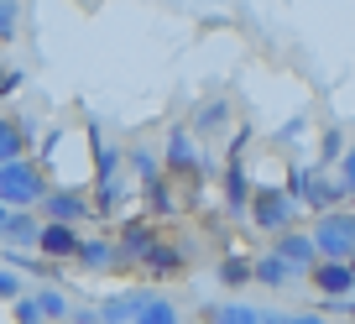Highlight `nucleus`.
I'll use <instances>...</instances> for the list:
<instances>
[{
    "label": "nucleus",
    "instance_id": "f257e3e1",
    "mask_svg": "<svg viewBox=\"0 0 355 324\" xmlns=\"http://www.w3.org/2000/svg\"><path fill=\"white\" fill-rule=\"evenodd\" d=\"M47 194V168L37 157H11V162H0V199L11 204V210H37V199Z\"/></svg>",
    "mask_w": 355,
    "mask_h": 324
},
{
    "label": "nucleus",
    "instance_id": "f03ea898",
    "mask_svg": "<svg viewBox=\"0 0 355 324\" xmlns=\"http://www.w3.org/2000/svg\"><path fill=\"white\" fill-rule=\"evenodd\" d=\"M100 319L105 324H121V319H136V324H178V309L167 298L146 288H131V293H115V298L100 303Z\"/></svg>",
    "mask_w": 355,
    "mask_h": 324
},
{
    "label": "nucleus",
    "instance_id": "7ed1b4c3",
    "mask_svg": "<svg viewBox=\"0 0 355 324\" xmlns=\"http://www.w3.org/2000/svg\"><path fill=\"white\" fill-rule=\"evenodd\" d=\"M162 173H167V178H178V183H189V194H193V183L204 178V146H199V136H193L189 126H173V131H167Z\"/></svg>",
    "mask_w": 355,
    "mask_h": 324
},
{
    "label": "nucleus",
    "instance_id": "20e7f679",
    "mask_svg": "<svg viewBox=\"0 0 355 324\" xmlns=\"http://www.w3.org/2000/svg\"><path fill=\"white\" fill-rule=\"evenodd\" d=\"M298 210H303V204L293 199V194L282 189V183H266V189H256V183H251V210H245V220H251L256 230L277 235L282 225H293V220H298Z\"/></svg>",
    "mask_w": 355,
    "mask_h": 324
},
{
    "label": "nucleus",
    "instance_id": "39448f33",
    "mask_svg": "<svg viewBox=\"0 0 355 324\" xmlns=\"http://www.w3.org/2000/svg\"><path fill=\"white\" fill-rule=\"evenodd\" d=\"M313 246H319V257H350L355 251V210H345V204H334V210L313 214Z\"/></svg>",
    "mask_w": 355,
    "mask_h": 324
},
{
    "label": "nucleus",
    "instance_id": "423d86ee",
    "mask_svg": "<svg viewBox=\"0 0 355 324\" xmlns=\"http://www.w3.org/2000/svg\"><path fill=\"white\" fill-rule=\"evenodd\" d=\"M37 214H42V220H68V225H84L89 214H94V204H89L78 189H53V183H47V194L37 199Z\"/></svg>",
    "mask_w": 355,
    "mask_h": 324
},
{
    "label": "nucleus",
    "instance_id": "0eeeda50",
    "mask_svg": "<svg viewBox=\"0 0 355 324\" xmlns=\"http://www.w3.org/2000/svg\"><path fill=\"white\" fill-rule=\"evenodd\" d=\"M37 251H42L47 262H73V251H78V225H68V220H42V230H37Z\"/></svg>",
    "mask_w": 355,
    "mask_h": 324
},
{
    "label": "nucleus",
    "instance_id": "6e6552de",
    "mask_svg": "<svg viewBox=\"0 0 355 324\" xmlns=\"http://www.w3.org/2000/svg\"><path fill=\"white\" fill-rule=\"evenodd\" d=\"M157 241V225L152 220H125L121 230H115V246H121V267H141V257L152 251Z\"/></svg>",
    "mask_w": 355,
    "mask_h": 324
},
{
    "label": "nucleus",
    "instance_id": "1a4fd4ad",
    "mask_svg": "<svg viewBox=\"0 0 355 324\" xmlns=\"http://www.w3.org/2000/svg\"><path fill=\"white\" fill-rule=\"evenodd\" d=\"M309 278H313V288H319L324 298H340V293L355 288V272H350V262H345V257H319L309 267Z\"/></svg>",
    "mask_w": 355,
    "mask_h": 324
},
{
    "label": "nucleus",
    "instance_id": "9d476101",
    "mask_svg": "<svg viewBox=\"0 0 355 324\" xmlns=\"http://www.w3.org/2000/svg\"><path fill=\"white\" fill-rule=\"evenodd\" d=\"M37 230H42V214L37 210H6V220H0V241L21 246V251H37Z\"/></svg>",
    "mask_w": 355,
    "mask_h": 324
},
{
    "label": "nucleus",
    "instance_id": "9b49d317",
    "mask_svg": "<svg viewBox=\"0 0 355 324\" xmlns=\"http://www.w3.org/2000/svg\"><path fill=\"white\" fill-rule=\"evenodd\" d=\"M298 278H303V267H293L282 251H266V257L251 262V282H261V288H293Z\"/></svg>",
    "mask_w": 355,
    "mask_h": 324
},
{
    "label": "nucleus",
    "instance_id": "f8f14e48",
    "mask_svg": "<svg viewBox=\"0 0 355 324\" xmlns=\"http://www.w3.org/2000/svg\"><path fill=\"white\" fill-rule=\"evenodd\" d=\"M245 210H251V178H245L241 157H225V214L245 220Z\"/></svg>",
    "mask_w": 355,
    "mask_h": 324
},
{
    "label": "nucleus",
    "instance_id": "ddd939ff",
    "mask_svg": "<svg viewBox=\"0 0 355 324\" xmlns=\"http://www.w3.org/2000/svg\"><path fill=\"white\" fill-rule=\"evenodd\" d=\"M73 262L84 272H105V267H121V246L115 241H105V235H78V251Z\"/></svg>",
    "mask_w": 355,
    "mask_h": 324
},
{
    "label": "nucleus",
    "instance_id": "4468645a",
    "mask_svg": "<svg viewBox=\"0 0 355 324\" xmlns=\"http://www.w3.org/2000/svg\"><path fill=\"white\" fill-rule=\"evenodd\" d=\"M272 251H282V257H288L293 267H303V272L319 262V246H313V235H309V230H293V225H282V230H277V246H272Z\"/></svg>",
    "mask_w": 355,
    "mask_h": 324
},
{
    "label": "nucleus",
    "instance_id": "2eb2a0df",
    "mask_svg": "<svg viewBox=\"0 0 355 324\" xmlns=\"http://www.w3.org/2000/svg\"><path fill=\"white\" fill-rule=\"evenodd\" d=\"M37 126L26 121V115H0V162H11V157H21L26 146H32Z\"/></svg>",
    "mask_w": 355,
    "mask_h": 324
},
{
    "label": "nucleus",
    "instance_id": "dca6fc26",
    "mask_svg": "<svg viewBox=\"0 0 355 324\" xmlns=\"http://www.w3.org/2000/svg\"><path fill=\"white\" fill-rule=\"evenodd\" d=\"M141 204H146V214H152V220H167V214L178 210L173 178H167V173H152V178H141Z\"/></svg>",
    "mask_w": 355,
    "mask_h": 324
},
{
    "label": "nucleus",
    "instance_id": "f3484780",
    "mask_svg": "<svg viewBox=\"0 0 355 324\" xmlns=\"http://www.w3.org/2000/svg\"><path fill=\"white\" fill-rule=\"evenodd\" d=\"M146 278H178V272L189 267V251L183 246H162V241H152V251L141 257Z\"/></svg>",
    "mask_w": 355,
    "mask_h": 324
},
{
    "label": "nucleus",
    "instance_id": "a211bd4d",
    "mask_svg": "<svg viewBox=\"0 0 355 324\" xmlns=\"http://www.w3.org/2000/svg\"><path fill=\"white\" fill-rule=\"evenodd\" d=\"M334 204H345V194H340V183L329 178L324 168H313V178H309V189H303V210H313V214H324V210H334Z\"/></svg>",
    "mask_w": 355,
    "mask_h": 324
},
{
    "label": "nucleus",
    "instance_id": "6ab92c4d",
    "mask_svg": "<svg viewBox=\"0 0 355 324\" xmlns=\"http://www.w3.org/2000/svg\"><path fill=\"white\" fill-rule=\"evenodd\" d=\"M209 319H214V324H272V314H266V309H251V303H214Z\"/></svg>",
    "mask_w": 355,
    "mask_h": 324
},
{
    "label": "nucleus",
    "instance_id": "aec40b11",
    "mask_svg": "<svg viewBox=\"0 0 355 324\" xmlns=\"http://www.w3.org/2000/svg\"><path fill=\"white\" fill-rule=\"evenodd\" d=\"M214 278H220V288H245L251 282V257H241V251H230V257H220V267H214Z\"/></svg>",
    "mask_w": 355,
    "mask_h": 324
},
{
    "label": "nucleus",
    "instance_id": "412c9836",
    "mask_svg": "<svg viewBox=\"0 0 355 324\" xmlns=\"http://www.w3.org/2000/svg\"><path fill=\"white\" fill-rule=\"evenodd\" d=\"M121 199H125V183H115V178H100V194H94V214H115L121 210Z\"/></svg>",
    "mask_w": 355,
    "mask_h": 324
},
{
    "label": "nucleus",
    "instance_id": "4be33fe9",
    "mask_svg": "<svg viewBox=\"0 0 355 324\" xmlns=\"http://www.w3.org/2000/svg\"><path fill=\"white\" fill-rule=\"evenodd\" d=\"M94 173H100V178H115V173H121V146L94 136Z\"/></svg>",
    "mask_w": 355,
    "mask_h": 324
},
{
    "label": "nucleus",
    "instance_id": "5701e85b",
    "mask_svg": "<svg viewBox=\"0 0 355 324\" xmlns=\"http://www.w3.org/2000/svg\"><path fill=\"white\" fill-rule=\"evenodd\" d=\"M225 121H230V105H225V100H214V105L199 110V131H220Z\"/></svg>",
    "mask_w": 355,
    "mask_h": 324
},
{
    "label": "nucleus",
    "instance_id": "b1692460",
    "mask_svg": "<svg viewBox=\"0 0 355 324\" xmlns=\"http://www.w3.org/2000/svg\"><path fill=\"white\" fill-rule=\"evenodd\" d=\"M309 178H313V168H309V162H293V168H288V183H282V189H288L293 199L303 204V189H309Z\"/></svg>",
    "mask_w": 355,
    "mask_h": 324
},
{
    "label": "nucleus",
    "instance_id": "393cba45",
    "mask_svg": "<svg viewBox=\"0 0 355 324\" xmlns=\"http://www.w3.org/2000/svg\"><path fill=\"white\" fill-rule=\"evenodd\" d=\"M16 22H21V0H0V42L16 37Z\"/></svg>",
    "mask_w": 355,
    "mask_h": 324
},
{
    "label": "nucleus",
    "instance_id": "a878e982",
    "mask_svg": "<svg viewBox=\"0 0 355 324\" xmlns=\"http://www.w3.org/2000/svg\"><path fill=\"white\" fill-rule=\"evenodd\" d=\"M131 168L141 173V178H152V173H162V157L146 152V146H136V152H131Z\"/></svg>",
    "mask_w": 355,
    "mask_h": 324
},
{
    "label": "nucleus",
    "instance_id": "bb28decb",
    "mask_svg": "<svg viewBox=\"0 0 355 324\" xmlns=\"http://www.w3.org/2000/svg\"><path fill=\"white\" fill-rule=\"evenodd\" d=\"M16 324H42V303H37V298H21V293H16Z\"/></svg>",
    "mask_w": 355,
    "mask_h": 324
},
{
    "label": "nucleus",
    "instance_id": "cd10ccee",
    "mask_svg": "<svg viewBox=\"0 0 355 324\" xmlns=\"http://www.w3.org/2000/svg\"><path fill=\"white\" fill-rule=\"evenodd\" d=\"M37 303H42V319H68V314H73V309H68V298H63V293H42Z\"/></svg>",
    "mask_w": 355,
    "mask_h": 324
},
{
    "label": "nucleus",
    "instance_id": "c85d7f7f",
    "mask_svg": "<svg viewBox=\"0 0 355 324\" xmlns=\"http://www.w3.org/2000/svg\"><path fill=\"white\" fill-rule=\"evenodd\" d=\"M340 152H345V131H324L319 157H324V162H340Z\"/></svg>",
    "mask_w": 355,
    "mask_h": 324
},
{
    "label": "nucleus",
    "instance_id": "c756f323",
    "mask_svg": "<svg viewBox=\"0 0 355 324\" xmlns=\"http://www.w3.org/2000/svg\"><path fill=\"white\" fill-rule=\"evenodd\" d=\"M21 84H26V74H21V68H6V74H0V100H11V94L21 89Z\"/></svg>",
    "mask_w": 355,
    "mask_h": 324
},
{
    "label": "nucleus",
    "instance_id": "7c9ffc66",
    "mask_svg": "<svg viewBox=\"0 0 355 324\" xmlns=\"http://www.w3.org/2000/svg\"><path fill=\"white\" fill-rule=\"evenodd\" d=\"M21 293V278H16V267H0V298H16Z\"/></svg>",
    "mask_w": 355,
    "mask_h": 324
},
{
    "label": "nucleus",
    "instance_id": "2f4dec72",
    "mask_svg": "<svg viewBox=\"0 0 355 324\" xmlns=\"http://www.w3.org/2000/svg\"><path fill=\"white\" fill-rule=\"evenodd\" d=\"M324 303H329L334 314H355V288H350V293H340V298H324Z\"/></svg>",
    "mask_w": 355,
    "mask_h": 324
},
{
    "label": "nucleus",
    "instance_id": "473e14b6",
    "mask_svg": "<svg viewBox=\"0 0 355 324\" xmlns=\"http://www.w3.org/2000/svg\"><path fill=\"white\" fill-rule=\"evenodd\" d=\"M6 210H11V204H6V199H0V220H6Z\"/></svg>",
    "mask_w": 355,
    "mask_h": 324
},
{
    "label": "nucleus",
    "instance_id": "72a5a7b5",
    "mask_svg": "<svg viewBox=\"0 0 355 324\" xmlns=\"http://www.w3.org/2000/svg\"><path fill=\"white\" fill-rule=\"evenodd\" d=\"M345 262H350V272H355V251H350V257H345Z\"/></svg>",
    "mask_w": 355,
    "mask_h": 324
},
{
    "label": "nucleus",
    "instance_id": "f704fd0d",
    "mask_svg": "<svg viewBox=\"0 0 355 324\" xmlns=\"http://www.w3.org/2000/svg\"><path fill=\"white\" fill-rule=\"evenodd\" d=\"M0 74H6V58H0Z\"/></svg>",
    "mask_w": 355,
    "mask_h": 324
}]
</instances>
